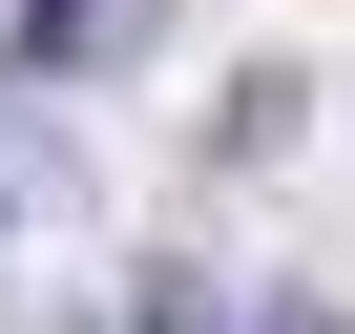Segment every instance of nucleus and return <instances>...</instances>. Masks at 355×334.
I'll return each instance as SVG.
<instances>
[{
  "label": "nucleus",
  "mask_w": 355,
  "mask_h": 334,
  "mask_svg": "<svg viewBox=\"0 0 355 334\" xmlns=\"http://www.w3.org/2000/svg\"><path fill=\"white\" fill-rule=\"evenodd\" d=\"M84 42H105V0H21V84H63Z\"/></svg>",
  "instance_id": "obj_1"
},
{
  "label": "nucleus",
  "mask_w": 355,
  "mask_h": 334,
  "mask_svg": "<svg viewBox=\"0 0 355 334\" xmlns=\"http://www.w3.org/2000/svg\"><path fill=\"white\" fill-rule=\"evenodd\" d=\"M125 334H230V292H209V272H146V292H125Z\"/></svg>",
  "instance_id": "obj_2"
},
{
  "label": "nucleus",
  "mask_w": 355,
  "mask_h": 334,
  "mask_svg": "<svg viewBox=\"0 0 355 334\" xmlns=\"http://www.w3.org/2000/svg\"><path fill=\"white\" fill-rule=\"evenodd\" d=\"M230 334H334V292H272V313H230Z\"/></svg>",
  "instance_id": "obj_3"
},
{
  "label": "nucleus",
  "mask_w": 355,
  "mask_h": 334,
  "mask_svg": "<svg viewBox=\"0 0 355 334\" xmlns=\"http://www.w3.org/2000/svg\"><path fill=\"white\" fill-rule=\"evenodd\" d=\"M0 209H21V188H0Z\"/></svg>",
  "instance_id": "obj_4"
},
{
  "label": "nucleus",
  "mask_w": 355,
  "mask_h": 334,
  "mask_svg": "<svg viewBox=\"0 0 355 334\" xmlns=\"http://www.w3.org/2000/svg\"><path fill=\"white\" fill-rule=\"evenodd\" d=\"M146 21H167V0H146Z\"/></svg>",
  "instance_id": "obj_5"
}]
</instances>
